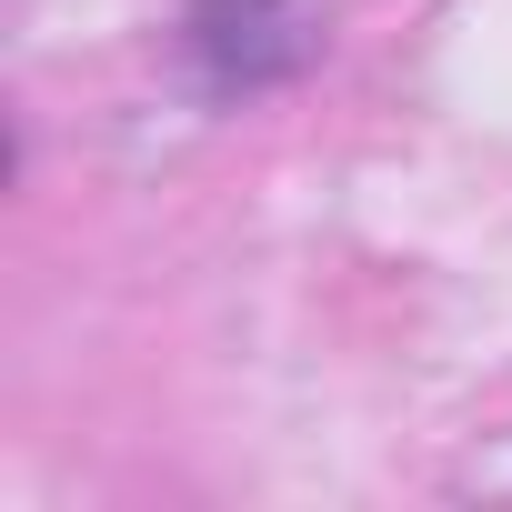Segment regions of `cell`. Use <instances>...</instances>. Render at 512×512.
I'll return each instance as SVG.
<instances>
[{"instance_id": "cell-1", "label": "cell", "mask_w": 512, "mask_h": 512, "mask_svg": "<svg viewBox=\"0 0 512 512\" xmlns=\"http://www.w3.org/2000/svg\"><path fill=\"white\" fill-rule=\"evenodd\" d=\"M171 51L211 101H262L322 61V21L312 0H191Z\"/></svg>"}]
</instances>
